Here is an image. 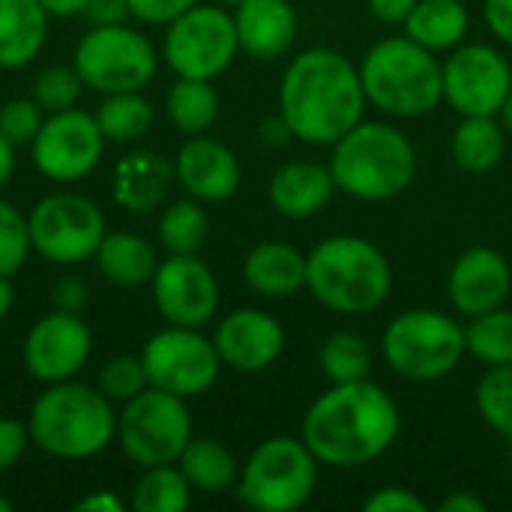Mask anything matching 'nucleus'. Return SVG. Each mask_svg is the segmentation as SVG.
I'll use <instances>...</instances> for the list:
<instances>
[{"label": "nucleus", "instance_id": "nucleus-1", "mask_svg": "<svg viewBox=\"0 0 512 512\" xmlns=\"http://www.w3.org/2000/svg\"><path fill=\"white\" fill-rule=\"evenodd\" d=\"M360 66L336 48L300 51L279 84V117L291 138L315 147H333L366 111Z\"/></svg>", "mask_w": 512, "mask_h": 512}, {"label": "nucleus", "instance_id": "nucleus-2", "mask_svg": "<svg viewBox=\"0 0 512 512\" xmlns=\"http://www.w3.org/2000/svg\"><path fill=\"white\" fill-rule=\"evenodd\" d=\"M399 432V405L384 387L366 378L330 384V390L309 405L300 438L321 465L360 468L381 459L399 441Z\"/></svg>", "mask_w": 512, "mask_h": 512}, {"label": "nucleus", "instance_id": "nucleus-3", "mask_svg": "<svg viewBox=\"0 0 512 512\" xmlns=\"http://www.w3.org/2000/svg\"><path fill=\"white\" fill-rule=\"evenodd\" d=\"M309 294L339 315H366L387 303L393 267L384 249L357 234H333L306 255Z\"/></svg>", "mask_w": 512, "mask_h": 512}, {"label": "nucleus", "instance_id": "nucleus-4", "mask_svg": "<svg viewBox=\"0 0 512 512\" xmlns=\"http://www.w3.org/2000/svg\"><path fill=\"white\" fill-rule=\"evenodd\" d=\"M327 168L339 192L357 201H393L417 177V147L393 123L360 120L333 144Z\"/></svg>", "mask_w": 512, "mask_h": 512}, {"label": "nucleus", "instance_id": "nucleus-5", "mask_svg": "<svg viewBox=\"0 0 512 512\" xmlns=\"http://www.w3.org/2000/svg\"><path fill=\"white\" fill-rule=\"evenodd\" d=\"M30 444L57 459H93L117 438L114 402L96 387L57 381L33 402L27 417Z\"/></svg>", "mask_w": 512, "mask_h": 512}, {"label": "nucleus", "instance_id": "nucleus-6", "mask_svg": "<svg viewBox=\"0 0 512 512\" xmlns=\"http://www.w3.org/2000/svg\"><path fill=\"white\" fill-rule=\"evenodd\" d=\"M360 81L366 102L399 120L426 117L444 102L438 54L405 33L387 36L366 51L360 63Z\"/></svg>", "mask_w": 512, "mask_h": 512}, {"label": "nucleus", "instance_id": "nucleus-7", "mask_svg": "<svg viewBox=\"0 0 512 512\" xmlns=\"http://www.w3.org/2000/svg\"><path fill=\"white\" fill-rule=\"evenodd\" d=\"M381 351L399 378L414 384L441 381L468 351L465 327L438 309H408L387 324Z\"/></svg>", "mask_w": 512, "mask_h": 512}, {"label": "nucleus", "instance_id": "nucleus-8", "mask_svg": "<svg viewBox=\"0 0 512 512\" xmlns=\"http://www.w3.org/2000/svg\"><path fill=\"white\" fill-rule=\"evenodd\" d=\"M318 459L303 438L276 435L261 441L240 468L237 495L258 512H294L306 507L318 486Z\"/></svg>", "mask_w": 512, "mask_h": 512}, {"label": "nucleus", "instance_id": "nucleus-9", "mask_svg": "<svg viewBox=\"0 0 512 512\" xmlns=\"http://www.w3.org/2000/svg\"><path fill=\"white\" fill-rule=\"evenodd\" d=\"M192 441V414L186 399L147 387L129 399L117 417V444L138 468L174 465Z\"/></svg>", "mask_w": 512, "mask_h": 512}, {"label": "nucleus", "instance_id": "nucleus-10", "mask_svg": "<svg viewBox=\"0 0 512 512\" xmlns=\"http://www.w3.org/2000/svg\"><path fill=\"white\" fill-rule=\"evenodd\" d=\"M72 66L102 96L144 90L156 75V48L129 24H99L78 39Z\"/></svg>", "mask_w": 512, "mask_h": 512}, {"label": "nucleus", "instance_id": "nucleus-11", "mask_svg": "<svg viewBox=\"0 0 512 512\" xmlns=\"http://www.w3.org/2000/svg\"><path fill=\"white\" fill-rule=\"evenodd\" d=\"M162 51L177 78L213 81L234 63L240 51L234 15L219 3H195L168 21Z\"/></svg>", "mask_w": 512, "mask_h": 512}, {"label": "nucleus", "instance_id": "nucleus-12", "mask_svg": "<svg viewBox=\"0 0 512 512\" xmlns=\"http://www.w3.org/2000/svg\"><path fill=\"white\" fill-rule=\"evenodd\" d=\"M27 228L36 255L51 264H81L96 255L105 237V216L87 195L54 192L36 201Z\"/></svg>", "mask_w": 512, "mask_h": 512}, {"label": "nucleus", "instance_id": "nucleus-13", "mask_svg": "<svg viewBox=\"0 0 512 512\" xmlns=\"http://www.w3.org/2000/svg\"><path fill=\"white\" fill-rule=\"evenodd\" d=\"M141 363L150 387L174 393L180 399L204 396L222 372L213 339L201 336L195 327H174L153 333L141 351Z\"/></svg>", "mask_w": 512, "mask_h": 512}, {"label": "nucleus", "instance_id": "nucleus-14", "mask_svg": "<svg viewBox=\"0 0 512 512\" xmlns=\"http://www.w3.org/2000/svg\"><path fill=\"white\" fill-rule=\"evenodd\" d=\"M444 102L462 114L498 117L512 90L510 60L486 42H462L441 63Z\"/></svg>", "mask_w": 512, "mask_h": 512}, {"label": "nucleus", "instance_id": "nucleus-15", "mask_svg": "<svg viewBox=\"0 0 512 512\" xmlns=\"http://www.w3.org/2000/svg\"><path fill=\"white\" fill-rule=\"evenodd\" d=\"M105 153V135L96 114L66 108L48 114L30 144V156L39 174L54 183H78L96 171Z\"/></svg>", "mask_w": 512, "mask_h": 512}, {"label": "nucleus", "instance_id": "nucleus-16", "mask_svg": "<svg viewBox=\"0 0 512 512\" xmlns=\"http://www.w3.org/2000/svg\"><path fill=\"white\" fill-rule=\"evenodd\" d=\"M150 285L159 315L174 327L201 330L219 309V282L198 255H168Z\"/></svg>", "mask_w": 512, "mask_h": 512}, {"label": "nucleus", "instance_id": "nucleus-17", "mask_svg": "<svg viewBox=\"0 0 512 512\" xmlns=\"http://www.w3.org/2000/svg\"><path fill=\"white\" fill-rule=\"evenodd\" d=\"M93 348L90 327L78 312H51L39 318L24 339V366L42 384H57L75 378Z\"/></svg>", "mask_w": 512, "mask_h": 512}, {"label": "nucleus", "instance_id": "nucleus-18", "mask_svg": "<svg viewBox=\"0 0 512 512\" xmlns=\"http://www.w3.org/2000/svg\"><path fill=\"white\" fill-rule=\"evenodd\" d=\"M213 345H216L222 366L243 372V375H255V372L270 369L282 357L285 330L279 318H273L270 312L246 306V309L228 312L216 324Z\"/></svg>", "mask_w": 512, "mask_h": 512}, {"label": "nucleus", "instance_id": "nucleus-19", "mask_svg": "<svg viewBox=\"0 0 512 512\" xmlns=\"http://www.w3.org/2000/svg\"><path fill=\"white\" fill-rule=\"evenodd\" d=\"M512 291V267L504 252L492 246L465 249L447 276V294L459 315L474 318L507 303Z\"/></svg>", "mask_w": 512, "mask_h": 512}, {"label": "nucleus", "instance_id": "nucleus-20", "mask_svg": "<svg viewBox=\"0 0 512 512\" xmlns=\"http://www.w3.org/2000/svg\"><path fill=\"white\" fill-rule=\"evenodd\" d=\"M174 177L195 201L222 204L240 189V162L234 150L216 138L189 135V141L177 150Z\"/></svg>", "mask_w": 512, "mask_h": 512}, {"label": "nucleus", "instance_id": "nucleus-21", "mask_svg": "<svg viewBox=\"0 0 512 512\" xmlns=\"http://www.w3.org/2000/svg\"><path fill=\"white\" fill-rule=\"evenodd\" d=\"M240 51L255 60H276L297 39V9L291 0H243L234 6Z\"/></svg>", "mask_w": 512, "mask_h": 512}, {"label": "nucleus", "instance_id": "nucleus-22", "mask_svg": "<svg viewBox=\"0 0 512 512\" xmlns=\"http://www.w3.org/2000/svg\"><path fill=\"white\" fill-rule=\"evenodd\" d=\"M333 195H336V180L330 168L306 159L279 165L267 186V198L273 210L288 219H309L321 213L333 201Z\"/></svg>", "mask_w": 512, "mask_h": 512}, {"label": "nucleus", "instance_id": "nucleus-23", "mask_svg": "<svg viewBox=\"0 0 512 512\" xmlns=\"http://www.w3.org/2000/svg\"><path fill=\"white\" fill-rule=\"evenodd\" d=\"M174 180V162H168L156 150H132L117 162L111 192L123 210L150 213L168 198Z\"/></svg>", "mask_w": 512, "mask_h": 512}, {"label": "nucleus", "instance_id": "nucleus-24", "mask_svg": "<svg viewBox=\"0 0 512 512\" xmlns=\"http://www.w3.org/2000/svg\"><path fill=\"white\" fill-rule=\"evenodd\" d=\"M243 279L261 297H294L300 288H306V255L285 240H264L249 249L243 261Z\"/></svg>", "mask_w": 512, "mask_h": 512}, {"label": "nucleus", "instance_id": "nucleus-25", "mask_svg": "<svg viewBox=\"0 0 512 512\" xmlns=\"http://www.w3.org/2000/svg\"><path fill=\"white\" fill-rule=\"evenodd\" d=\"M48 18L39 0H0V69H21L39 57Z\"/></svg>", "mask_w": 512, "mask_h": 512}, {"label": "nucleus", "instance_id": "nucleus-26", "mask_svg": "<svg viewBox=\"0 0 512 512\" xmlns=\"http://www.w3.org/2000/svg\"><path fill=\"white\" fill-rule=\"evenodd\" d=\"M96 267L99 273L120 288H138L147 285L159 267L156 249L129 231H117V234H105L99 249H96Z\"/></svg>", "mask_w": 512, "mask_h": 512}, {"label": "nucleus", "instance_id": "nucleus-27", "mask_svg": "<svg viewBox=\"0 0 512 512\" xmlns=\"http://www.w3.org/2000/svg\"><path fill=\"white\" fill-rule=\"evenodd\" d=\"M468 24H471V15L462 0H417V6L411 9L402 27H405V36L441 54L465 42Z\"/></svg>", "mask_w": 512, "mask_h": 512}, {"label": "nucleus", "instance_id": "nucleus-28", "mask_svg": "<svg viewBox=\"0 0 512 512\" xmlns=\"http://www.w3.org/2000/svg\"><path fill=\"white\" fill-rule=\"evenodd\" d=\"M507 150V129L492 114H471L462 117L450 138L453 162L468 174H486L492 171Z\"/></svg>", "mask_w": 512, "mask_h": 512}, {"label": "nucleus", "instance_id": "nucleus-29", "mask_svg": "<svg viewBox=\"0 0 512 512\" xmlns=\"http://www.w3.org/2000/svg\"><path fill=\"white\" fill-rule=\"evenodd\" d=\"M177 468L189 480L192 489L204 495H222L237 486L240 480V465L234 453L213 438H192L186 450L177 459Z\"/></svg>", "mask_w": 512, "mask_h": 512}, {"label": "nucleus", "instance_id": "nucleus-30", "mask_svg": "<svg viewBox=\"0 0 512 512\" xmlns=\"http://www.w3.org/2000/svg\"><path fill=\"white\" fill-rule=\"evenodd\" d=\"M168 120L183 135H201L219 117V93L204 78H177L165 99Z\"/></svg>", "mask_w": 512, "mask_h": 512}, {"label": "nucleus", "instance_id": "nucleus-31", "mask_svg": "<svg viewBox=\"0 0 512 512\" xmlns=\"http://www.w3.org/2000/svg\"><path fill=\"white\" fill-rule=\"evenodd\" d=\"M192 501V486L174 465L144 468V474L129 489L132 512H183Z\"/></svg>", "mask_w": 512, "mask_h": 512}, {"label": "nucleus", "instance_id": "nucleus-32", "mask_svg": "<svg viewBox=\"0 0 512 512\" xmlns=\"http://www.w3.org/2000/svg\"><path fill=\"white\" fill-rule=\"evenodd\" d=\"M153 117H156L153 105H150V99L141 96V90L108 93L96 108V123H99L105 141H117V144H129V141H138L141 135H147L153 126Z\"/></svg>", "mask_w": 512, "mask_h": 512}, {"label": "nucleus", "instance_id": "nucleus-33", "mask_svg": "<svg viewBox=\"0 0 512 512\" xmlns=\"http://www.w3.org/2000/svg\"><path fill=\"white\" fill-rule=\"evenodd\" d=\"M210 237L207 210L192 198L174 201L159 216V243L168 255H198Z\"/></svg>", "mask_w": 512, "mask_h": 512}, {"label": "nucleus", "instance_id": "nucleus-34", "mask_svg": "<svg viewBox=\"0 0 512 512\" xmlns=\"http://www.w3.org/2000/svg\"><path fill=\"white\" fill-rule=\"evenodd\" d=\"M318 366L330 384L366 381L369 369H372V351H369L363 336H357L351 330H339V333H330L324 339L321 354H318Z\"/></svg>", "mask_w": 512, "mask_h": 512}, {"label": "nucleus", "instance_id": "nucleus-35", "mask_svg": "<svg viewBox=\"0 0 512 512\" xmlns=\"http://www.w3.org/2000/svg\"><path fill=\"white\" fill-rule=\"evenodd\" d=\"M468 354L477 357L483 366H507L512 363V309H492L474 315L465 327Z\"/></svg>", "mask_w": 512, "mask_h": 512}, {"label": "nucleus", "instance_id": "nucleus-36", "mask_svg": "<svg viewBox=\"0 0 512 512\" xmlns=\"http://www.w3.org/2000/svg\"><path fill=\"white\" fill-rule=\"evenodd\" d=\"M477 411L489 429L512 441V363L489 366L474 390Z\"/></svg>", "mask_w": 512, "mask_h": 512}, {"label": "nucleus", "instance_id": "nucleus-37", "mask_svg": "<svg viewBox=\"0 0 512 512\" xmlns=\"http://www.w3.org/2000/svg\"><path fill=\"white\" fill-rule=\"evenodd\" d=\"M84 81L75 72V66H48L36 75L33 81V99L45 114H57L66 108H75V102L81 99Z\"/></svg>", "mask_w": 512, "mask_h": 512}, {"label": "nucleus", "instance_id": "nucleus-38", "mask_svg": "<svg viewBox=\"0 0 512 512\" xmlns=\"http://www.w3.org/2000/svg\"><path fill=\"white\" fill-rule=\"evenodd\" d=\"M33 252L27 216L0 198V276H15Z\"/></svg>", "mask_w": 512, "mask_h": 512}, {"label": "nucleus", "instance_id": "nucleus-39", "mask_svg": "<svg viewBox=\"0 0 512 512\" xmlns=\"http://www.w3.org/2000/svg\"><path fill=\"white\" fill-rule=\"evenodd\" d=\"M150 387L147 372L141 357H111L102 369H99V390L111 399V402H129L138 393H144Z\"/></svg>", "mask_w": 512, "mask_h": 512}, {"label": "nucleus", "instance_id": "nucleus-40", "mask_svg": "<svg viewBox=\"0 0 512 512\" xmlns=\"http://www.w3.org/2000/svg\"><path fill=\"white\" fill-rule=\"evenodd\" d=\"M42 114H45V111L36 105L33 96H30V99H9V102L0 105V135H3L9 144H15V147L33 144L39 126H42V120H45Z\"/></svg>", "mask_w": 512, "mask_h": 512}, {"label": "nucleus", "instance_id": "nucleus-41", "mask_svg": "<svg viewBox=\"0 0 512 512\" xmlns=\"http://www.w3.org/2000/svg\"><path fill=\"white\" fill-rule=\"evenodd\" d=\"M363 510L366 512H429V504H426L417 492H411V489H405V486H384V489H378L375 495H369V498L363 501Z\"/></svg>", "mask_w": 512, "mask_h": 512}, {"label": "nucleus", "instance_id": "nucleus-42", "mask_svg": "<svg viewBox=\"0 0 512 512\" xmlns=\"http://www.w3.org/2000/svg\"><path fill=\"white\" fill-rule=\"evenodd\" d=\"M27 444H30L27 426H21L12 417H0V474L9 471L24 456Z\"/></svg>", "mask_w": 512, "mask_h": 512}, {"label": "nucleus", "instance_id": "nucleus-43", "mask_svg": "<svg viewBox=\"0 0 512 512\" xmlns=\"http://www.w3.org/2000/svg\"><path fill=\"white\" fill-rule=\"evenodd\" d=\"M201 0H129V9L144 24H168Z\"/></svg>", "mask_w": 512, "mask_h": 512}, {"label": "nucleus", "instance_id": "nucleus-44", "mask_svg": "<svg viewBox=\"0 0 512 512\" xmlns=\"http://www.w3.org/2000/svg\"><path fill=\"white\" fill-rule=\"evenodd\" d=\"M54 303L63 312H81L84 303H87V285H84V279L81 276H72V273L60 276L57 285H54Z\"/></svg>", "mask_w": 512, "mask_h": 512}, {"label": "nucleus", "instance_id": "nucleus-45", "mask_svg": "<svg viewBox=\"0 0 512 512\" xmlns=\"http://www.w3.org/2000/svg\"><path fill=\"white\" fill-rule=\"evenodd\" d=\"M483 18L495 39L512 48V0H483Z\"/></svg>", "mask_w": 512, "mask_h": 512}, {"label": "nucleus", "instance_id": "nucleus-46", "mask_svg": "<svg viewBox=\"0 0 512 512\" xmlns=\"http://www.w3.org/2000/svg\"><path fill=\"white\" fill-rule=\"evenodd\" d=\"M84 15H87V21L93 27H99V24H126L132 9H129V0H90Z\"/></svg>", "mask_w": 512, "mask_h": 512}, {"label": "nucleus", "instance_id": "nucleus-47", "mask_svg": "<svg viewBox=\"0 0 512 512\" xmlns=\"http://www.w3.org/2000/svg\"><path fill=\"white\" fill-rule=\"evenodd\" d=\"M366 6L384 24H405V18L417 6V0H366Z\"/></svg>", "mask_w": 512, "mask_h": 512}, {"label": "nucleus", "instance_id": "nucleus-48", "mask_svg": "<svg viewBox=\"0 0 512 512\" xmlns=\"http://www.w3.org/2000/svg\"><path fill=\"white\" fill-rule=\"evenodd\" d=\"M129 507V501H120L111 489H99L87 498H81L75 504V512H123Z\"/></svg>", "mask_w": 512, "mask_h": 512}, {"label": "nucleus", "instance_id": "nucleus-49", "mask_svg": "<svg viewBox=\"0 0 512 512\" xmlns=\"http://www.w3.org/2000/svg\"><path fill=\"white\" fill-rule=\"evenodd\" d=\"M441 512H486V504L471 492H453L441 501Z\"/></svg>", "mask_w": 512, "mask_h": 512}, {"label": "nucleus", "instance_id": "nucleus-50", "mask_svg": "<svg viewBox=\"0 0 512 512\" xmlns=\"http://www.w3.org/2000/svg\"><path fill=\"white\" fill-rule=\"evenodd\" d=\"M39 3L51 18H75V15H84L90 0H39Z\"/></svg>", "mask_w": 512, "mask_h": 512}, {"label": "nucleus", "instance_id": "nucleus-51", "mask_svg": "<svg viewBox=\"0 0 512 512\" xmlns=\"http://www.w3.org/2000/svg\"><path fill=\"white\" fill-rule=\"evenodd\" d=\"M12 171H15V144H9V141L0 135V189L9 183Z\"/></svg>", "mask_w": 512, "mask_h": 512}, {"label": "nucleus", "instance_id": "nucleus-52", "mask_svg": "<svg viewBox=\"0 0 512 512\" xmlns=\"http://www.w3.org/2000/svg\"><path fill=\"white\" fill-rule=\"evenodd\" d=\"M9 309H12V282L9 276H0V321L9 315Z\"/></svg>", "mask_w": 512, "mask_h": 512}, {"label": "nucleus", "instance_id": "nucleus-53", "mask_svg": "<svg viewBox=\"0 0 512 512\" xmlns=\"http://www.w3.org/2000/svg\"><path fill=\"white\" fill-rule=\"evenodd\" d=\"M501 123H504V129L507 132H512V90H510V96H507V102H504V108H501Z\"/></svg>", "mask_w": 512, "mask_h": 512}, {"label": "nucleus", "instance_id": "nucleus-54", "mask_svg": "<svg viewBox=\"0 0 512 512\" xmlns=\"http://www.w3.org/2000/svg\"><path fill=\"white\" fill-rule=\"evenodd\" d=\"M0 512H12V501L0 495Z\"/></svg>", "mask_w": 512, "mask_h": 512}, {"label": "nucleus", "instance_id": "nucleus-55", "mask_svg": "<svg viewBox=\"0 0 512 512\" xmlns=\"http://www.w3.org/2000/svg\"><path fill=\"white\" fill-rule=\"evenodd\" d=\"M216 3H219V6H231V9H234V6H240L243 0H216Z\"/></svg>", "mask_w": 512, "mask_h": 512}]
</instances>
